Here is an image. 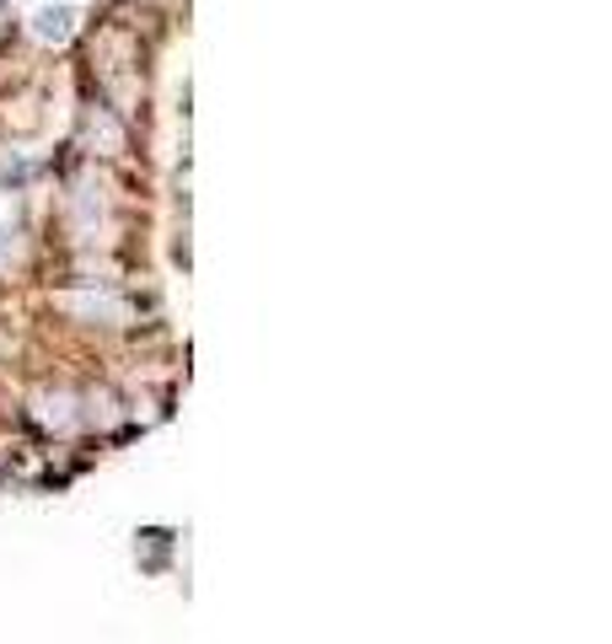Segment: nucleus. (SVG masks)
<instances>
[{
	"instance_id": "obj_1",
	"label": "nucleus",
	"mask_w": 612,
	"mask_h": 644,
	"mask_svg": "<svg viewBox=\"0 0 612 644\" xmlns=\"http://www.w3.org/2000/svg\"><path fill=\"white\" fill-rule=\"evenodd\" d=\"M71 33V11H43L39 17V39H65Z\"/></svg>"
}]
</instances>
